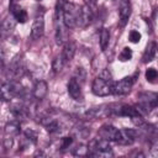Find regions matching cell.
I'll list each match as a JSON object with an SVG mask.
<instances>
[{
	"instance_id": "obj_31",
	"label": "cell",
	"mask_w": 158,
	"mask_h": 158,
	"mask_svg": "<svg viewBox=\"0 0 158 158\" xmlns=\"http://www.w3.org/2000/svg\"><path fill=\"white\" fill-rule=\"evenodd\" d=\"M157 116H158V111H157Z\"/></svg>"
},
{
	"instance_id": "obj_2",
	"label": "cell",
	"mask_w": 158,
	"mask_h": 158,
	"mask_svg": "<svg viewBox=\"0 0 158 158\" xmlns=\"http://www.w3.org/2000/svg\"><path fill=\"white\" fill-rule=\"evenodd\" d=\"M81 6L73 4V2H65L63 6V23L67 28H74L78 26V17L80 14Z\"/></svg>"
},
{
	"instance_id": "obj_21",
	"label": "cell",
	"mask_w": 158,
	"mask_h": 158,
	"mask_svg": "<svg viewBox=\"0 0 158 158\" xmlns=\"http://www.w3.org/2000/svg\"><path fill=\"white\" fill-rule=\"evenodd\" d=\"M64 64H65V62H64L62 54L54 57V59H53V62H52V69H53V72H54V73H59V72L63 69Z\"/></svg>"
},
{
	"instance_id": "obj_26",
	"label": "cell",
	"mask_w": 158,
	"mask_h": 158,
	"mask_svg": "<svg viewBox=\"0 0 158 158\" xmlns=\"http://www.w3.org/2000/svg\"><path fill=\"white\" fill-rule=\"evenodd\" d=\"M12 142H14V137H12V136H9V135H5V136H4L2 143H4V148H5L6 151L12 147Z\"/></svg>"
},
{
	"instance_id": "obj_1",
	"label": "cell",
	"mask_w": 158,
	"mask_h": 158,
	"mask_svg": "<svg viewBox=\"0 0 158 158\" xmlns=\"http://www.w3.org/2000/svg\"><path fill=\"white\" fill-rule=\"evenodd\" d=\"M137 98H138V105H136V107L141 115L148 114L152 109L158 107V93L142 91L137 95Z\"/></svg>"
},
{
	"instance_id": "obj_9",
	"label": "cell",
	"mask_w": 158,
	"mask_h": 158,
	"mask_svg": "<svg viewBox=\"0 0 158 158\" xmlns=\"http://www.w3.org/2000/svg\"><path fill=\"white\" fill-rule=\"evenodd\" d=\"M43 32H44V20L42 16L36 17L31 27V38L35 41L40 40L43 36Z\"/></svg>"
},
{
	"instance_id": "obj_19",
	"label": "cell",
	"mask_w": 158,
	"mask_h": 158,
	"mask_svg": "<svg viewBox=\"0 0 158 158\" xmlns=\"http://www.w3.org/2000/svg\"><path fill=\"white\" fill-rule=\"evenodd\" d=\"M5 135H9V136H16L20 133V123L17 121H11V122H7L6 126H5V130H4Z\"/></svg>"
},
{
	"instance_id": "obj_15",
	"label": "cell",
	"mask_w": 158,
	"mask_h": 158,
	"mask_svg": "<svg viewBox=\"0 0 158 158\" xmlns=\"http://www.w3.org/2000/svg\"><path fill=\"white\" fill-rule=\"evenodd\" d=\"M75 49H77V47H75V43H74V42L68 41V42L64 43V46H63V51H62V56H63V59H64L65 63L70 62V60L74 58Z\"/></svg>"
},
{
	"instance_id": "obj_10",
	"label": "cell",
	"mask_w": 158,
	"mask_h": 158,
	"mask_svg": "<svg viewBox=\"0 0 158 158\" xmlns=\"http://www.w3.org/2000/svg\"><path fill=\"white\" fill-rule=\"evenodd\" d=\"M91 19H93V14H91V10H90L89 5L81 6L80 14H79V17H78V26L79 27H86L90 23Z\"/></svg>"
},
{
	"instance_id": "obj_4",
	"label": "cell",
	"mask_w": 158,
	"mask_h": 158,
	"mask_svg": "<svg viewBox=\"0 0 158 158\" xmlns=\"http://www.w3.org/2000/svg\"><path fill=\"white\" fill-rule=\"evenodd\" d=\"M112 90H114V85L111 80H106L101 77H98L94 79L91 85V91L96 96H107L112 94Z\"/></svg>"
},
{
	"instance_id": "obj_28",
	"label": "cell",
	"mask_w": 158,
	"mask_h": 158,
	"mask_svg": "<svg viewBox=\"0 0 158 158\" xmlns=\"http://www.w3.org/2000/svg\"><path fill=\"white\" fill-rule=\"evenodd\" d=\"M25 136H26L27 139L32 141L33 143L37 142V133H36L35 131H32V130H26V131H25Z\"/></svg>"
},
{
	"instance_id": "obj_29",
	"label": "cell",
	"mask_w": 158,
	"mask_h": 158,
	"mask_svg": "<svg viewBox=\"0 0 158 158\" xmlns=\"http://www.w3.org/2000/svg\"><path fill=\"white\" fill-rule=\"evenodd\" d=\"M84 1H85V4H86V5H89L91 1H95V0H84Z\"/></svg>"
},
{
	"instance_id": "obj_25",
	"label": "cell",
	"mask_w": 158,
	"mask_h": 158,
	"mask_svg": "<svg viewBox=\"0 0 158 158\" xmlns=\"http://www.w3.org/2000/svg\"><path fill=\"white\" fill-rule=\"evenodd\" d=\"M75 156H89V147L86 146H79L74 151Z\"/></svg>"
},
{
	"instance_id": "obj_17",
	"label": "cell",
	"mask_w": 158,
	"mask_h": 158,
	"mask_svg": "<svg viewBox=\"0 0 158 158\" xmlns=\"http://www.w3.org/2000/svg\"><path fill=\"white\" fill-rule=\"evenodd\" d=\"M16 19L12 16V17H6L4 21H2V25H1V30H2V36H5L6 33H10L14 28H15V25H16Z\"/></svg>"
},
{
	"instance_id": "obj_14",
	"label": "cell",
	"mask_w": 158,
	"mask_h": 158,
	"mask_svg": "<svg viewBox=\"0 0 158 158\" xmlns=\"http://www.w3.org/2000/svg\"><path fill=\"white\" fill-rule=\"evenodd\" d=\"M10 11H11L12 16L16 19L17 22L25 23V22L27 21V12H26V10H23V9L20 7L19 5L11 4V5H10Z\"/></svg>"
},
{
	"instance_id": "obj_22",
	"label": "cell",
	"mask_w": 158,
	"mask_h": 158,
	"mask_svg": "<svg viewBox=\"0 0 158 158\" xmlns=\"http://www.w3.org/2000/svg\"><path fill=\"white\" fill-rule=\"evenodd\" d=\"M144 77H146V80H147L148 83L154 84V83L158 81V72H157V69H154V68H148V69L146 70V73H144Z\"/></svg>"
},
{
	"instance_id": "obj_30",
	"label": "cell",
	"mask_w": 158,
	"mask_h": 158,
	"mask_svg": "<svg viewBox=\"0 0 158 158\" xmlns=\"http://www.w3.org/2000/svg\"><path fill=\"white\" fill-rule=\"evenodd\" d=\"M11 1H17V0H11Z\"/></svg>"
},
{
	"instance_id": "obj_16",
	"label": "cell",
	"mask_w": 158,
	"mask_h": 158,
	"mask_svg": "<svg viewBox=\"0 0 158 158\" xmlns=\"http://www.w3.org/2000/svg\"><path fill=\"white\" fill-rule=\"evenodd\" d=\"M120 116H127L130 118L132 117H136V116H142L139 114V111L137 110L136 106H128V105H120V109H118V114Z\"/></svg>"
},
{
	"instance_id": "obj_12",
	"label": "cell",
	"mask_w": 158,
	"mask_h": 158,
	"mask_svg": "<svg viewBox=\"0 0 158 158\" xmlns=\"http://www.w3.org/2000/svg\"><path fill=\"white\" fill-rule=\"evenodd\" d=\"M47 93H48V85H47V83L44 80H38L35 84L33 90H32L33 98L37 99V100H42V99L46 98Z\"/></svg>"
},
{
	"instance_id": "obj_13",
	"label": "cell",
	"mask_w": 158,
	"mask_h": 158,
	"mask_svg": "<svg viewBox=\"0 0 158 158\" xmlns=\"http://www.w3.org/2000/svg\"><path fill=\"white\" fill-rule=\"evenodd\" d=\"M156 53H157V43L154 41L148 42L146 48H144V52L142 54V62L143 63L152 62L154 59V57H156Z\"/></svg>"
},
{
	"instance_id": "obj_20",
	"label": "cell",
	"mask_w": 158,
	"mask_h": 158,
	"mask_svg": "<svg viewBox=\"0 0 158 158\" xmlns=\"http://www.w3.org/2000/svg\"><path fill=\"white\" fill-rule=\"evenodd\" d=\"M12 98H14V94H12V90H11L10 81L2 83V85H1V99H2V101H9Z\"/></svg>"
},
{
	"instance_id": "obj_6",
	"label": "cell",
	"mask_w": 158,
	"mask_h": 158,
	"mask_svg": "<svg viewBox=\"0 0 158 158\" xmlns=\"http://www.w3.org/2000/svg\"><path fill=\"white\" fill-rule=\"evenodd\" d=\"M67 89H68V94L69 96L75 100V101H80L83 100V91H81V85L79 83V80L73 77L72 79H69L68 81V85H67Z\"/></svg>"
},
{
	"instance_id": "obj_5",
	"label": "cell",
	"mask_w": 158,
	"mask_h": 158,
	"mask_svg": "<svg viewBox=\"0 0 158 158\" xmlns=\"http://www.w3.org/2000/svg\"><path fill=\"white\" fill-rule=\"evenodd\" d=\"M133 83H135L133 77L122 78L121 80H118L117 83L114 84L112 94H115V95H126V94H128L131 91V89H132Z\"/></svg>"
},
{
	"instance_id": "obj_24",
	"label": "cell",
	"mask_w": 158,
	"mask_h": 158,
	"mask_svg": "<svg viewBox=\"0 0 158 158\" xmlns=\"http://www.w3.org/2000/svg\"><path fill=\"white\" fill-rule=\"evenodd\" d=\"M128 38H130V41H131L132 43H138V42L141 41V33H139L138 31H136V30H132V31L130 32Z\"/></svg>"
},
{
	"instance_id": "obj_23",
	"label": "cell",
	"mask_w": 158,
	"mask_h": 158,
	"mask_svg": "<svg viewBox=\"0 0 158 158\" xmlns=\"http://www.w3.org/2000/svg\"><path fill=\"white\" fill-rule=\"evenodd\" d=\"M131 58H132V51H131L130 47H125V48L121 51V53L118 54V59H120L121 62H127V60H130Z\"/></svg>"
},
{
	"instance_id": "obj_27",
	"label": "cell",
	"mask_w": 158,
	"mask_h": 158,
	"mask_svg": "<svg viewBox=\"0 0 158 158\" xmlns=\"http://www.w3.org/2000/svg\"><path fill=\"white\" fill-rule=\"evenodd\" d=\"M73 138L72 137H63L62 142H60V151H65L67 148H69V146L72 144Z\"/></svg>"
},
{
	"instance_id": "obj_18",
	"label": "cell",
	"mask_w": 158,
	"mask_h": 158,
	"mask_svg": "<svg viewBox=\"0 0 158 158\" xmlns=\"http://www.w3.org/2000/svg\"><path fill=\"white\" fill-rule=\"evenodd\" d=\"M109 41H110V32L107 28H101L100 31V36H99V44L101 51H105L109 46Z\"/></svg>"
},
{
	"instance_id": "obj_8",
	"label": "cell",
	"mask_w": 158,
	"mask_h": 158,
	"mask_svg": "<svg viewBox=\"0 0 158 158\" xmlns=\"http://www.w3.org/2000/svg\"><path fill=\"white\" fill-rule=\"evenodd\" d=\"M25 72V64H23V60L21 59V57L16 56L9 64V73H11L14 77L19 78V77H22Z\"/></svg>"
},
{
	"instance_id": "obj_3",
	"label": "cell",
	"mask_w": 158,
	"mask_h": 158,
	"mask_svg": "<svg viewBox=\"0 0 158 158\" xmlns=\"http://www.w3.org/2000/svg\"><path fill=\"white\" fill-rule=\"evenodd\" d=\"M110 141L100 137V138H95L89 143V156H94V157H111L112 152H111V146L109 143Z\"/></svg>"
},
{
	"instance_id": "obj_11",
	"label": "cell",
	"mask_w": 158,
	"mask_h": 158,
	"mask_svg": "<svg viewBox=\"0 0 158 158\" xmlns=\"http://www.w3.org/2000/svg\"><path fill=\"white\" fill-rule=\"evenodd\" d=\"M118 16H120V26L123 27L131 16V5H130L128 0H123L121 2L120 10H118Z\"/></svg>"
},
{
	"instance_id": "obj_7",
	"label": "cell",
	"mask_w": 158,
	"mask_h": 158,
	"mask_svg": "<svg viewBox=\"0 0 158 158\" xmlns=\"http://www.w3.org/2000/svg\"><path fill=\"white\" fill-rule=\"evenodd\" d=\"M118 135H120V130L114 127L112 125H104L99 130V137H102V138H105L107 141L117 142Z\"/></svg>"
}]
</instances>
